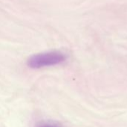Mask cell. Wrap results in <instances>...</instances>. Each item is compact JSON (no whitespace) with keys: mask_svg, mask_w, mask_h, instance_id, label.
I'll use <instances>...</instances> for the list:
<instances>
[{"mask_svg":"<svg viewBox=\"0 0 127 127\" xmlns=\"http://www.w3.org/2000/svg\"><path fill=\"white\" fill-rule=\"evenodd\" d=\"M66 58V55L59 51L42 52L32 55L28 60V66L32 69H41L60 64Z\"/></svg>","mask_w":127,"mask_h":127,"instance_id":"6da1fadb","label":"cell"},{"mask_svg":"<svg viewBox=\"0 0 127 127\" xmlns=\"http://www.w3.org/2000/svg\"><path fill=\"white\" fill-rule=\"evenodd\" d=\"M36 127H60L58 125L54 124H51V123H40L38 124Z\"/></svg>","mask_w":127,"mask_h":127,"instance_id":"7a4b0ae2","label":"cell"}]
</instances>
